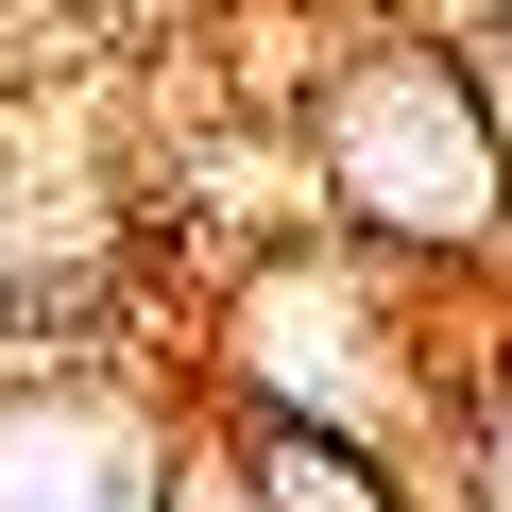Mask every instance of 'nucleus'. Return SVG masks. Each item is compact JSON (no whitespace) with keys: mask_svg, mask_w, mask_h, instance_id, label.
<instances>
[{"mask_svg":"<svg viewBox=\"0 0 512 512\" xmlns=\"http://www.w3.org/2000/svg\"><path fill=\"white\" fill-rule=\"evenodd\" d=\"M120 18L137 0H0V69H86V52H120Z\"/></svg>","mask_w":512,"mask_h":512,"instance_id":"1","label":"nucleus"},{"mask_svg":"<svg viewBox=\"0 0 512 512\" xmlns=\"http://www.w3.org/2000/svg\"><path fill=\"white\" fill-rule=\"evenodd\" d=\"M103 308V274H52V291H0V342H69Z\"/></svg>","mask_w":512,"mask_h":512,"instance_id":"2","label":"nucleus"},{"mask_svg":"<svg viewBox=\"0 0 512 512\" xmlns=\"http://www.w3.org/2000/svg\"><path fill=\"white\" fill-rule=\"evenodd\" d=\"M478 86H495V120H512V35H495V52H478Z\"/></svg>","mask_w":512,"mask_h":512,"instance_id":"3","label":"nucleus"}]
</instances>
